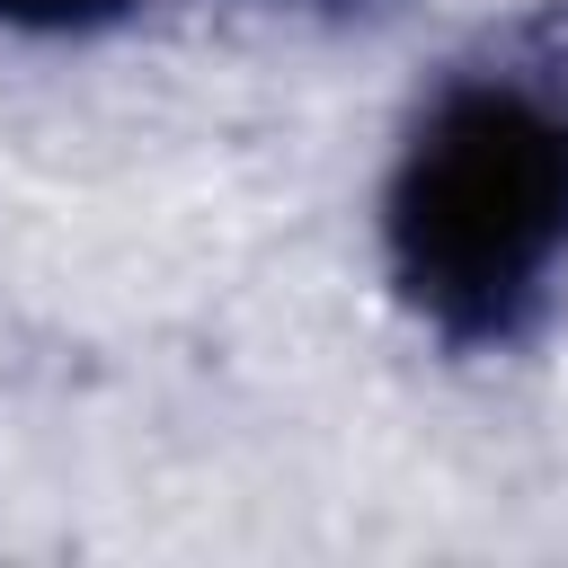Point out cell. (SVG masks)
<instances>
[{
  "mask_svg": "<svg viewBox=\"0 0 568 568\" xmlns=\"http://www.w3.org/2000/svg\"><path fill=\"white\" fill-rule=\"evenodd\" d=\"M382 240L444 337H515L568 266V62L453 71L390 169Z\"/></svg>",
  "mask_w": 568,
  "mask_h": 568,
  "instance_id": "obj_1",
  "label": "cell"
},
{
  "mask_svg": "<svg viewBox=\"0 0 568 568\" xmlns=\"http://www.w3.org/2000/svg\"><path fill=\"white\" fill-rule=\"evenodd\" d=\"M133 0H0V27H27V36H89V27H115Z\"/></svg>",
  "mask_w": 568,
  "mask_h": 568,
  "instance_id": "obj_2",
  "label": "cell"
}]
</instances>
